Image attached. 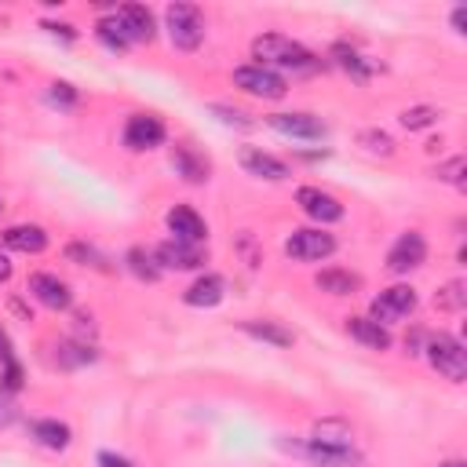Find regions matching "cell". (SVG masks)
Here are the masks:
<instances>
[{
  "label": "cell",
  "mask_w": 467,
  "mask_h": 467,
  "mask_svg": "<svg viewBox=\"0 0 467 467\" xmlns=\"http://www.w3.org/2000/svg\"><path fill=\"white\" fill-rule=\"evenodd\" d=\"M427 362L445 376V380H452V383H460L463 376H467V351H463V343L456 340V336H449V333H438V336H427Z\"/></svg>",
  "instance_id": "3"
},
{
  "label": "cell",
  "mask_w": 467,
  "mask_h": 467,
  "mask_svg": "<svg viewBox=\"0 0 467 467\" xmlns=\"http://www.w3.org/2000/svg\"><path fill=\"white\" fill-rule=\"evenodd\" d=\"M95 37H99V45L106 48V52H128V34H124V26L117 23V15H110V19H99V26H95Z\"/></svg>",
  "instance_id": "22"
},
{
  "label": "cell",
  "mask_w": 467,
  "mask_h": 467,
  "mask_svg": "<svg viewBox=\"0 0 467 467\" xmlns=\"http://www.w3.org/2000/svg\"><path fill=\"white\" fill-rule=\"evenodd\" d=\"M234 84H238L242 92H249V95H256V99H285V92H289L282 74H274L267 66H256V63L234 70Z\"/></svg>",
  "instance_id": "5"
},
{
  "label": "cell",
  "mask_w": 467,
  "mask_h": 467,
  "mask_svg": "<svg viewBox=\"0 0 467 467\" xmlns=\"http://www.w3.org/2000/svg\"><path fill=\"white\" fill-rule=\"evenodd\" d=\"M34 438H37L45 449H66V445H70V427L59 423V420H37V423H34Z\"/></svg>",
  "instance_id": "23"
},
{
  "label": "cell",
  "mask_w": 467,
  "mask_h": 467,
  "mask_svg": "<svg viewBox=\"0 0 467 467\" xmlns=\"http://www.w3.org/2000/svg\"><path fill=\"white\" fill-rule=\"evenodd\" d=\"M30 296H34L41 307H48V311H66L70 300H74L70 285H66L63 278H55V274H34V278H30Z\"/></svg>",
  "instance_id": "12"
},
{
  "label": "cell",
  "mask_w": 467,
  "mask_h": 467,
  "mask_svg": "<svg viewBox=\"0 0 467 467\" xmlns=\"http://www.w3.org/2000/svg\"><path fill=\"white\" fill-rule=\"evenodd\" d=\"M223 296H226V282L219 274H204L183 293V303L186 307H215V303H223Z\"/></svg>",
  "instance_id": "16"
},
{
  "label": "cell",
  "mask_w": 467,
  "mask_h": 467,
  "mask_svg": "<svg viewBox=\"0 0 467 467\" xmlns=\"http://www.w3.org/2000/svg\"><path fill=\"white\" fill-rule=\"evenodd\" d=\"M242 168H245L249 175L271 179V183L289 179V164L278 161V157H271V154H263V150H256V146H245V150H242Z\"/></svg>",
  "instance_id": "15"
},
{
  "label": "cell",
  "mask_w": 467,
  "mask_h": 467,
  "mask_svg": "<svg viewBox=\"0 0 467 467\" xmlns=\"http://www.w3.org/2000/svg\"><path fill=\"white\" fill-rule=\"evenodd\" d=\"M117 23L124 26L128 41H154V15H150V8L124 5V8H117Z\"/></svg>",
  "instance_id": "17"
},
{
  "label": "cell",
  "mask_w": 467,
  "mask_h": 467,
  "mask_svg": "<svg viewBox=\"0 0 467 467\" xmlns=\"http://www.w3.org/2000/svg\"><path fill=\"white\" fill-rule=\"evenodd\" d=\"M463 172H467V161L463 157H449L445 164H438V179L442 183H452V186H463Z\"/></svg>",
  "instance_id": "30"
},
{
  "label": "cell",
  "mask_w": 467,
  "mask_h": 467,
  "mask_svg": "<svg viewBox=\"0 0 467 467\" xmlns=\"http://www.w3.org/2000/svg\"><path fill=\"white\" fill-rule=\"evenodd\" d=\"M311 442H322V445H333V449H351V431L340 420H325V423L314 427V438Z\"/></svg>",
  "instance_id": "25"
},
{
  "label": "cell",
  "mask_w": 467,
  "mask_h": 467,
  "mask_svg": "<svg viewBox=\"0 0 467 467\" xmlns=\"http://www.w3.org/2000/svg\"><path fill=\"white\" fill-rule=\"evenodd\" d=\"M99 467H135V463L117 456V452H99Z\"/></svg>",
  "instance_id": "35"
},
{
  "label": "cell",
  "mask_w": 467,
  "mask_h": 467,
  "mask_svg": "<svg viewBox=\"0 0 467 467\" xmlns=\"http://www.w3.org/2000/svg\"><path fill=\"white\" fill-rule=\"evenodd\" d=\"M66 260H70V263H77V267H99V271H106V260H103L92 245H84V242L66 245Z\"/></svg>",
  "instance_id": "28"
},
{
  "label": "cell",
  "mask_w": 467,
  "mask_h": 467,
  "mask_svg": "<svg viewBox=\"0 0 467 467\" xmlns=\"http://www.w3.org/2000/svg\"><path fill=\"white\" fill-rule=\"evenodd\" d=\"M161 143H164V124H161V117H154V114H135V117H128V124H124V146H128V150L143 154V150H154V146H161Z\"/></svg>",
  "instance_id": "8"
},
{
  "label": "cell",
  "mask_w": 467,
  "mask_h": 467,
  "mask_svg": "<svg viewBox=\"0 0 467 467\" xmlns=\"http://www.w3.org/2000/svg\"><path fill=\"white\" fill-rule=\"evenodd\" d=\"M0 387H5V391H19L23 387V365L19 362L0 365Z\"/></svg>",
  "instance_id": "33"
},
{
  "label": "cell",
  "mask_w": 467,
  "mask_h": 467,
  "mask_svg": "<svg viewBox=\"0 0 467 467\" xmlns=\"http://www.w3.org/2000/svg\"><path fill=\"white\" fill-rule=\"evenodd\" d=\"M0 208H5V204H0Z\"/></svg>",
  "instance_id": "41"
},
{
  "label": "cell",
  "mask_w": 467,
  "mask_h": 467,
  "mask_svg": "<svg viewBox=\"0 0 467 467\" xmlns=\"http://www.w3.org/2000/svg\"><path fill=\"white\" fill-rule=\"evenodd\" d=\"M253 59H260L256 66H267V70H311L314 66V55L293 41V37H282V34H263L253 41Z\"/></svg>",
  "instance_id": "1"
},
{
  "label": "cell",
  "mask_w": 467,
  "mask_h": 467,
  "mask_svg": "<svg viewBox=\"0 0 467 467\" xmlns=\"http://www.w3.org/2000/svg\"><path fill=\"white\" fill-rule=\"evenodd\" d=\"M267 124L293 139H325V124L311 114H271Z\"/></svg>",
  "instance_id": "13"
},
{
  "label": "cell",
  "mask_w": 467,
  "mask_h": 467,
  "mask_svg": "<svg viewBox=\"0 0 467 467\" xmlns=\"http://www.w3.org/2000/svg\"><path fill=\"white\" fill-rule=\"evenodd\" d=\"M402 128H409V132H420V128H431L434 121H438V110L434 106H409V110H402Z\"/></svg>",
  "instance_id": "27"
},
{
  "label": "cell",
  "mask_w": 467,
  "mask_h": 467,
  "mask_svg": "<svg viewBox=\"0 0 467 467\" xmlns=\"http://www.w3.org/2000/svg\"><path fill=\"white\" fill-rule=\"evenodd\" d=\"M128 263H132V271H135L139 278H146V282H157V274H161L157 267H150V256H146L143 249H132V253H128Z\"/></svg>",
  "instance_id": "31"
},
{
  "label": "cell",
  "mask_w": 467,
  "mask_h": 467,
  "mask_svg": "<svg viewBox=\"0 0 467 467\" xmlns=\"http://www.w3.org/2000/svg\"><path fill=\"white\" fill-rule=\"evenodd\" d=\"M438 467H463V460H445V463H438Z\"/></svg>",
  "instance_id": "40"
},
{
  "label": "cell",
  "mask_w": 467,
  "mask_h": 467,
  "mask_svg": "<svg viewBox=\"0 0 467 467\" xmlns=\"http://www.w3.org/2000/svg\"><path fill=\"white\" fill-rule=\"evenodd\" d=\"M314 285H318L322 293H329V296H354L358 285H362V278L351 274V271H322V274L314 278Z\"/></svg>",
  "instance_id": "20"
},
{
  "label": "cell",
  "mask_w": 467,
  "mask_h": 467,
  "mask_svg": "<svg viewBox=\"0 0 467 467\" xmlns=\"http://www.w3.org/2000/svg\"><path fill=\"white\" fill-rule=\"evenodd\" d=\"M333 55H336V63H340L347 74H354L358 81H365V77L376 70L373 63H365V55H358V52H354V48H347V45H336V48H333Z\"/></svg>",
  "instance_id": "26"
},
{
  "label": "cell",
  "mask_w": 467,
  "mask_h": 467,
  "mask_svg": "<svg viewBox=\"0 0 467 467\" xmlns=\"http://www.w3.org/2000/svg\"><path fill=\"white\" fill-rule=\"evenodd\" d=\"M423 260H427V242H423V234H416V230H405L387 253V267L394 274H409V271L423 267Z\"/></svg>",
  "instance_id": "7"
},
{
  "label": "cell",
  "mask_w": 467,
  "mask_h": 467,
  "mask_svg": "<svg viewBox=\"0 0 467 467\" xmlns=\"http://www.w3.org/2000/svg\"><path fill=\"white\" fill-rule=\"evenodd\" d=\"M463 19H467V8H456V12H452V30H456V34H463Z\"/></svg>",
  "instance_id": "39"
},
{
  "label": "cell",
  "mask_w": 467,
  "mask_h": 467,
  "mask_svg": "<svg viewBox=\"0 0 467 467\" xmlns=\"http://www.w3.org/2000/svg\"><path fill=\"white\" fill-rule=\"evenodd\" d=\"M303 452L318 467H354L358 463V452L354 449H333V445H322V442H307Z\"/></svg>",
  "instance_id": "19"
},
{
  "label": "cell",
  "mask_w": 467,
  "mask_h": 467,
  "mask_svg": "<svg viewBox=\"0 0 467 467\" xmlns=\"http://www.w3.org/2000/svg\"><path fill=\"white\" fill-rule=\"evenodd\" d=\"M164 23H168V37L179 52H197L201 41H204V15L201 8L194 5H168L164 12Z\"/></svg>",
  "instance_id": "2"
},
{
  "label": "cell",
  "mask_w": 467,
  "mask_h": 467,
  "mask_svg": "<svg viewBox=\"0 0 467 467\" xmlns=\"http://www.w3.org/2000/svg\"><path fill=\"white\" fill-rule=\"evenodd\" d=\"M154 260L164 267V271H194L204 263V253L201 245H183V242H164L154 249Z\"/></svg>",
  "instance_id": "14"
},
{
  "label": "cell",
  "mask_w": 467,
  "mask_h": 467,
  "mask_svg": "<svg viewBox=\"0 0 467 467\" xmlns=\"http://www.w3.org/2000/svg\"><path fill=\"white\" fill-rule=\"evenodd\" d=\"M463 300H467V293H463V282H449L438 296H434V303L442 307V311H460L463 307Z\"/></svg>",
  "instance_id": "29"
},
{
  "label": "cell",
  "mask_w": 467,
  "mask_h": 467,
  "mask_svg": "<svg viewBox=\"0 0 467 467\" xmlns=\"http://www.w3.org/2000/svg\"><path fill=\"white\" fill-rule=\"evenodd\" d=\"M362 143H365L373 154H383V157H391V154H394V139H391V135H383V132H362Z\"/></svg>",
  "instance_id": "32"
},
{
  "label": "cell",
  "mask_w": 467,
  "mask_h": 467,
  "mask_svg": "<svg viewBox=\"0 0 467 467\" xmlns=\"http://www.w3.org/2000/svg\"><path fill=\"white\" fill-rule=\"evenodd\" d=\"M12 278V263H8V256L5 253H0V285H5Z\"/></svg>",
  "instance_id": "38"
},
{
  "label": "cell",
  "mask_w": 467,
  "mask_h": 467,
  "mask_svg": "<svg viewBox=\"0 0 467 467\" xmlns=\"http://www.w3.org/2000/svg\"><path fill=\"white\" fill-rule=\"evenodd\" d=\"M0 245L15 249V253H26V256H37V253L48 249V234L37 223H19V226H8L5 234H0Z\"/></svg>",
  "instance_id": "11"
},
{
  "label": "cell",
  "mask_w": 467,
  "mask_h": 467,
  "mask_svg": "<svg viewBox=\"0 0 467 467\" xmlns=\"http://www.w3.org/2000/svg\"><path fill=\"white\" fill-rule=\"evenodd\" d=\"M48 95H52V103H63V106H74V103H77V92H74L70 84H52Z\"/></svg>",
  "instance_id": "34"
},
{
  "label": "cell",
  "mask_w": 467,
  "mask_h": 467,
  "mask_svg": "<svg viewBox=\"0 0 467 467\" xmlns=\"http://www.w3.org/2000/svg\"><path fill=\"white\" fill-rule=\"evenodd\" d=\"M336 253V238L329 230H293L289 238H285V256L289 260H300V263H314V260H325Z\"/></svg>",
  "instance_id": "4"
},
{
  "label": "cell",
  "mask_w": 467,
  "mask_h": 467,
  "mask_svg": "<svg viewBox=\"0 0 467 467\" xmlns=\"http://www.w3.org/2000/svg\"><path fill=\"white\" fill-rule=\"evenodd\" d=\"M15 412H12V402L5 398V394H0V427H8V420H12Z\"/></svg>",
  "instance_id": "37"
},
{
  "label": "cell",
  "mask_w": 467,
  "mask_h": 467,
  "mask_svg": "<svg viewBox=\"0 0 467 467\" xmlns=\"http://www.w3.org/2000/svg\"><path fill=\"white\" fill-rule=\"evenodd\" d=\"M172 164L179 168V175H183L186 183H204V179H208V161L197 157L190 146H179L175 157H172Z\"/></svg>",
  "instance_id": "21"
},
{
  "label": "cell",
  "mask_w": 467,
  "mask_h": 467,
  "mask_svg": "<svg viewBox=\"0 0 467 467\" xmlns=\"http://www.w3.org/2000/svg\"><path fill=\"white\" fill-rule=\"evenodd\" d=\"M347 333L358 343H365L369 351H387L391 347V333L380 322H373V318H347Z\"/></svg>",
  "instance_id": "18"
},
{
  "label": "cell",
  "mask_w": 467,
  "mask_h": 467,
  "mask_svg": "<svg viewBox=\"0 0 467 467\" xmlns=\"http://www.w3.org/2000/svg\"><path fill=\"white\" fill-rule=\"evenodd\" d=\"M296 204H300L311 219H318V223H336V219H343L340 197H333V194L322 190V186H300V190H296Z\"/></svg>",
  "instance_id": "9"
},
{
  "label": "cell",
  "mask_w": 467,
  "mask_h": 467,
  "mask_svg": "<svg viewBox=\"0 0 467 467\" xmlns=\"http://www.w3.org/2000/svg\"><path fill=\"white\" fill-rule=\"evenodd\" d=\"M168 230H172V242H183V245H201L208 238L204 219L190 204H175L168 212Z\"/></svg>",
  "instance_id": "10"
},
{
  "label": "cell",
  "mask_w": 467,
  "mask_h": 467,
  "mask_svg": "<svg viewBox=\"0 0 467 467\" xmlns=\"http://www.w3.org/2000/svg\"><path fill=\"white\" fill-rule=\"evenodd\" d=\"M369 311H373L369 318L387 329V325H394L398 318H409V314L416 311V289H412V285H391V289H383V293L373 300Z\"/></svg>",
  "instance_id": "6"
},
{
  "label": "cell",
  "mask_w": 467,
  "mask_h": 467,
  "mask_svg": "<svg viewBox=\"0 0 467 467\" xmlns=\"http://www.w3.org/2000/svg\"><path fill=\"white\" fill-rule=\"evenodd\" d=\"M242 329H245L249 336H256V340L274 343V347H293V333L282 329L278 322H242Z\"/></svg>",
  "instance_id": "24"
},
{
  "label": "cell",
  "mask_w": 467,
  "mask_h": 467,
  "mask_svg": "<svg viewBox=\"0 0 467 467\" xmlns=\"http://www.w3.org/2000/svg\"><path fill=\"white\" fill-rule=\"evenodd\" d=\"M8 362H15V354H12V340H8V333L0 329V365H8Z\"/></svg>",
  "instance_id": "36"
}]
</instances>
